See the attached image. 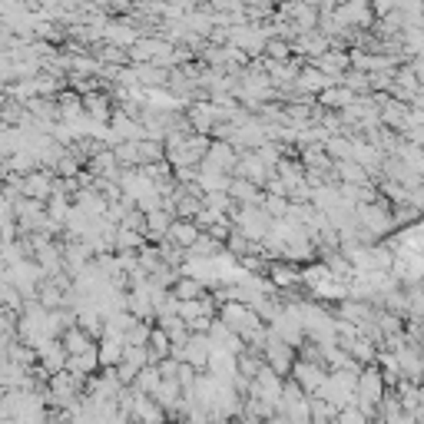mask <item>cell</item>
Wrapping results in <instances>:
<instances>
[{
	"label": "cell",
	"mask_w": 424,
	"mask_h": 424,
	"mask_svg": "<svg viewBox=\"0 0 424 424\" xmlns=\"http://www.w3.org/2000/svg\"><path fill=\"white\" fill-rule=\"evenodd\" d=\"M265 53H269V60L275 63H285L289 57H292V43L282 40V37H272V40L265 43Z\"/></svg>",
	"instance_id": "30bf717a"
},
{
	"label": "cell",
	"mask_w": 424,
	"mask_h": 424,
	"mask_svg": "<svg viewBox=\"0 0 424 424\" xmlns=\"http://www.w3.org/2000/svg\"><path fill=\"white\" fill-rule=\"evenodd\" d=\"M355 100H358V96H355L345 83H338V87H332V90H325L322 96H318V106H342V110H348Z\"/></svg>",
	"instance_id": "52a82bcc"
},
{
	"label": "cell",
	"mask_w": 424,
	"mask_h": 424,
	"mask_svg": "<svg viewBox=\"0 0 424 424\" xmlns=\"http://www.w3.org/2000/svg\"><path fill=\"white\" fill-rule=\"evenodd\" d=\"M302 93H318L322 96L325 90H332V87H338V80H332V77H325L318 67H305L302 73H299V83H295Z\"/></svg>",
	"instance_id": "277c9868"
},
{
	"label": "cell",
	"mask_w": 424,
	"mask_h": 424,
	"mask_svg": "<svg viewBox=\"0 0 424 424\" xmlns=\"http://www.w3.org/2000/svg\"><path fill=\"white\" fill-rule=\"evenodd\" d=\"M265 364L272 368L275 374H289L295 368V348L289 342H282L279 335L269 328V342H265Z\"/></svg>",
	"instance_id": "6da1fadb"
},
{
	"label": "cell",
	"mask_w": 424,
	"mask_h": 424,
	"mask_svg": "<svg viewBox=\"0 0 424 424\" xmlns=\"http://www.w3.org/2000/svg\"><path fill=\"white\" fill-rule=\"evenodd\" d=\"M325 364H318V362H295V368H292V381H299V388H302L305 394H322V388L328 384V374L322 372Z\"/></svg>",
	"instance_id": "7a4b0ae2"
},
{
	"label": "cell",
	"mask_w": 424,
	"mask_h": 424,
	"mask_svg": "<svg viewBox=\"0 0 424 424\" xmlns=\"http://www.w3.org/2000/svg\"><path fill=\"white\" fill-rule=\"evenodd\" d=\"M269 275H272V285H292L295 279H299L292 265H282V262L269 265Z\"/></svg>",
	"instance_id": "8fae6325"
},
{
	"label": "cell",
	"mask_w": 424,
	"mask_h": 424,
	"mask_svg": "<svg viewBox=\"0 0 424 424\" xmlns=\"http://www.w3.org/2000/svg\"><path fill=\"white\" fill-rule=\"evenodd\" d=\"M199 235H202V229L196 223L176 219V223H172V229H169V235H166V242H172L176 249H182V252H189L192 245L199 242Z\"/></svg>",
	"instance_id": "3957f363"
},
{
	"label": "cell",
	"mask_w": 424,
	"mask_h": 424,
	"mask_svg": "<svg viewBox=\"0 0 424 424\" xmlns=\"http://www.w3.org/2000/svg\"><path fill=\"white\" fill-rule=\"evenodd\" d=\"M368 421H372V418H368L358 404H352V408H345V411L338 414V421L335 424H368Z\"/></svg>",
	"instance_id": "7c38bea8"
},
{
	"label": "cell",
	"mask_w": 424,
	"mask_h": 424,
	"mask_svg": "<svg viewBox=\"0 0 424 424\" xmlns=\"http://www.w3.org/2000/svg\"><path fill=\"white\" fill-rule=\"evenodd\" d=\"M216 252H219V242H216V239H212L209 233H202V235H199V242H196V245L189 249V255H216Z\"/></svg>",
	"instance_id": "4fadbf2b"
},
{
	"label": "cell",
	"mask_w": 424,
	"mask_h": 424,
	"mask_svg": "<svg viewBox=\"0 0 424 424\" xmlns=\"http://www.w3.org/2000/svg\"><path fill=\"white\" fill-rule=\"evenodd\" d=\"M172 299H179V302H199V299H206V295H202V282H196V279H179V282L172 285Z\"/></svg>",
	"instance_id": "ba28073f"
},
{
	"label": "cell",
	"mask_w": 424,
	"mask_h": 424,
	"mask_svg": "<svg viewBox=\"0 0 424 424\" xmlns=\"http://www.w3.org/2000/svg\"><path fill=\"white\" fill-rule=\"evenodd\" d=\"M60 342H63V348H67V355H70V358H80V355H87V352H93V348H96V345H93V335H87L80 325L67 328Z\"/></svg>",
	"instance_id": "5b68a950"
},
{
	"label": "cell",
	"mask_w": 424,
	"mask_h": 424,
	"mask_svg": "<svg viewBox=\"0 0 424 424\" xmlns=\"http://www.w3.org/2000/svg\"><path fill=\"white\" fill-rule=\"evenodd\" d=\"M126 362V342L120 338H100V364L103 368H120Z\"/></svg>",
	"instance_id": "8992f818"
},
{
	"label": "cell",
	"mask_w": 424,
	"mask_h": 424,
	"mask_svg": "<svg viewBox=\"0 0 424 424\" xmlns=\"http://www.w3.org/2000/svg\"><path fill=\"white\" fill-rule=\"evenodd\" d=\"M83 106L90 110L93 120H110V100L103 96V93H90V96H83Z\"/></svg>",
	"instance_id": "9c48e42d"
}]
</instances>
